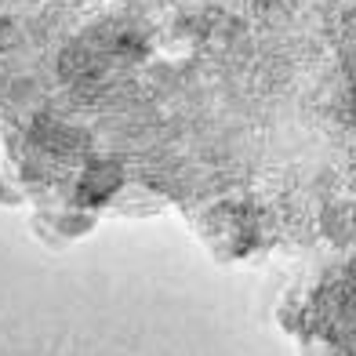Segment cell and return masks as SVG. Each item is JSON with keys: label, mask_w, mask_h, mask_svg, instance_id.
I'll return each mask as SVG.
<instances>
[{"label": "cell", "mask_w": 356, "mask_h": 356, "mask_svg": "<svg viewBox=\"0 0 356 356\" xmlns=\"http://www.w3.org/2000/svg\"><path fill=\"white\" fill-rule=\"evenodd\" d=\"M302 331L323 356H356V254L302 305Z\"/></svg>", "instance_id": "obj_1"}]
</instances>
